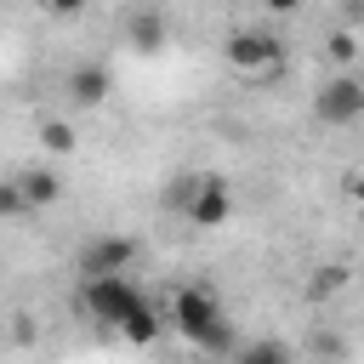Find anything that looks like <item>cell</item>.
<instances>
[{
  "instance_id": "15",
  "label": "cell",
  "mask_w": 364,
  "mask_h": 364,
  "mask_svg": "<svg viewBox=\"0 0 364 364\" xmlns=\"http://www.w3.org/2000/svg\"><path fill=\"white\" fill-rule=\"evenodd\" d=\"M28 205H23V193H17V182H0V222H11V216H23Z\"/></svg>"
},
{
  "instance_id": "12",
  "label": "cell",
  "mask_w": 364,
  "mask_h": 364,
  "mask_svg": "<svg viewBox=\"0 0 364 364\" xmlns=\"http://www.w3.org/2000/svg\"><path fill=\"white\" fill-rule=\"evenodd\" d=\"M347 284V262H324L313 279H307V301H324V296H336Z\"/></svg>"
},
{
  "instance_id": "2",
  "label": "cell",
  "mask_w": 364,
  "mask_h": 364,
  "mask_svg": "<svg viewBox=\"0 0 364 364\" xmlns=\"http://www.w3.org/2000/svg\"><path fill=\"white\" fill-rule=\"evenodd\" d=\"M171 205L193 222V228H222L233 216V188L216 176V171H199V176H176L171 188Z\"/></svg>"
},
{
  "instance_id": "7",
  "label": "cell",
  "mask_w": 364,
  "mask_h": 364,
  "mask_svg": "<svg viewBox=\"0 0 364 364\" xmlns=\"http://www.w3.org/2000/svg\"><path fill=\"white\" fill-rule=\"evenodd\" d=\"M114 330H119V341H131V347H154V341L165 336V318L154 313V301H148V296H136V301H131V313H125Z\"/></svg>"
},
{
  "instance_id": "5",
  "label": "cell",
  "mask_w": 364,
  "mask_h": 364,
  "mask_svg": "<svg viewBox=\"0 0 364 364\" xmlns=\"http://www.w3.org/2000/svg\"><path fill=\"white\" fill-rule=\"evenodd\" d=\"M136 296H142V290H136L125 273H108V279H85V284H80V307H85L97 324H108V330L131 313V301H136Z\"/></svg>"
},
{
  "instance_id": "3",
  "label": "cell",
  "mask_w": 364,
  "mask_h": 364,
  "mask_svg": "<svg viewBox=\"0 0 364 364\" xmlns=\"http://www.w3.org/2000/svg\"><path fill=\"white\" fill-rule=\"evenodd\" d=\"M222 57H228L233 74H273V68L284 63V46H279L267 28H228Z\"/></svg>"
},
{
  "instance_id": "9",
  "label": "cell",
  "mask_w": 364,
  "mask_h": 364,
  "mask_svg": "<svg viewBox=\"0 0 364 364\" xmlns=\"http://www.w3.org/2000/svg\"><path fill=\"white\" fill-rule=\"evenodd\" d=\"M165 34H171V23H165V11H159V6H136V11L125 17V40H131L136 51H159V46H165Z\"/></svg>"
},
{
  "instance_id": "4",
  "label": "cell",
  "mask_w": 364,
  "mask_h": 364,
  "mask_svg": "<svg viewBox=\"0 0 364 364\" xmlns=\"http://www.w3.org/2000/svg\"><path fill=\"white\" fill-rule=\"evenodd\" d=\"M313 114H318L324 125H358V119H364V80H358V68L330 74V80L318 85V97H313Z\"/></svg>"
},
{
  "instance_id": "16",
  "label": "cell",
  "mask_w": 364,
  "mask_h": 364,
  "mask_svg": "<svg viewBox=\"0 0 364 364\" xmlns=\"http://www.w3.org/2000/svg\"><path fill=\"white\" fill-rule=\"evenodd\" d=\"M40 6H46L51 17H80V11H85V0H40Z\"/></svg>"
},
{
  "instance_id": "17",
  "label": "cell",
  "mask_w": 364,
  "mask_h": 364,
  "mask_svg": "<svg viewBox=\"0 0 364 364\" xmlns=\"http://www.w3.org/2000/svg\"><path fill=\"white\" fill-rule=\"evenodd\" d=\"M262 6H267L273 17H296V11H301V0H262Z\"/></svg>"
},
{
  "instance_id": "6",
  "label": "cell",
  "mask_w": 364,
  "mask_h": 364,
  "mask_svg": "<svg viewBox=\"0 0 364 364\" xmlns=\"http://www.w3.org/2000/svg\"><path fill=\"white\" fill-rule=\"evenodd\" d=\"M142 256V245L131 233H97L85 250H80V273L85 279H108V273H131Z\"/></svg>"
},
{
  "instance_id": "11",
  "label": "cell",
  "mask_w": 364,
  "mask_h": 364,
  "mask_svg": "<svg viewBox=\"0 0 364 364\" xmlns=\"http://www.w3.org/2000/svg\"><path fill=\"white\" fill-rule=\"evenodd\" d=\"M228 364H296V347L273 341V336H256V341H233Z\"/></svg>"
},
{
  "instance_id": "10",
  "label": "cell",
  "mask_w": 364,
  "mask_h": 364,
  "mask_svg": "<svg viewBox=\"0 0 364 364\" xmlns=\"http://www.w3.org/2000/svg\"><path fill=\"white\" fill-rule=\"evenodd\" d=\"M11 182H17V193H23V205H28V210H46V205H57V199H63V182H57V171H46V165L17 171Z\"/></svg>"
},
{
  "instance_id": "13",
  "label": "cell",
  "mask_w": 364,
  "mask_h": 364,
  "mask_svg": "<svg viewBox=\"0 0 364 364\" xmlns=\"http://www.w3.org/2000/svg\"><path fill=\"white\" fill-rule=\"evenodd\" d=\"M40 142H46V154H74V125L68 119H46L40 125Z\"/></svg>"
},
{
  "instance_id": "8",
  "label": "cell",
  "mask_w": 364,
  "mask_h": 364,
  "mask_svg": "<svg viewBox=\"0 0 364 364\" xmlns=\"http://www.w3.org/2000/svg\"><path fill=\"white\" fill-rule=\"evenodd\" d=\"M108 91H114V74H108L102 63H80V68L68 74V97H74L80 108H102Z\"/></svg>"
},
{
  "instance_id": "14",
  "label": "cell",
  "mask_w": 364,
  "mask_h": 364,
  "mask_svg": "<svg viewBox=\"0 0 364 364\" xmlns=\"http://www.w3.org/2000/svg\"><path fill=\"white\" fill-rule=\"evenodd\" d=\"M330 57H336L341 68H353V63H358V28H336V34H330Z\"/></svg>"
},
{
  "instance_id": "1",
  "label": "cell",
  "mask_w": 364,
  "mask_h": 364,
  "mask_svg": "<svg viewBox=\"0 0 364 364\" xmlns=\"http://www.w3.org/2000/svg\"><path fill=\"white\" fill-rule=\"evenodd\" d=\"M171 324L182 330V341H193L199 353H233V318L222 313V301L205 284H182L171 296Z\"/></svg>"
}]
</instances>
